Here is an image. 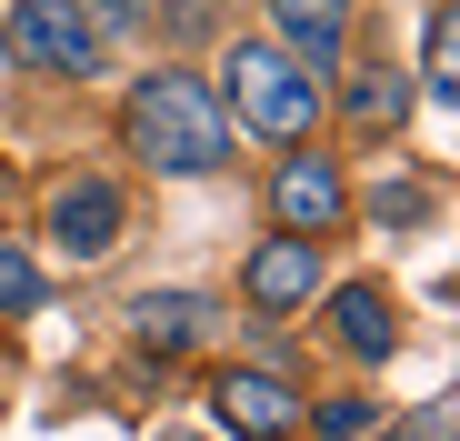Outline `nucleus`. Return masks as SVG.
Masks as SVG:
<instances>
[{"label":"nucleus","mask_w":460,"mask_h":441,"mask_svg":"<svg viewBox=\"0 0 460 441\" xmlns=\"http://www.w3.org/2000/svg\"><path fill=\"white\" fill-rule=\"evenodd\" d=\"M50 231H60L70 261H101V251L120 241V191H111V181H70V191L50 201Z\"/></svg>","instance_id":"nucleus-9"},{"label":"nucleus","mask_w":460,"mask_h":441,"mask_svg":"<svg viewBox=\"0 0 460 441\" xmlns=\"http://www.w3.org/2000/svg\"><path fill=\"white\" fill-rule=\"evenodd\" d=\"M321 431H331V441H370V431H380V411L350 392V401H321Z\"/></svg>","instance_id":"nucleus-15"},{"label":"nucleus","mask_w":460,"mask_h":441,"mask_svg":"<svg viewBox=\"0 0 460 441\" xmlns=\"http://www.w3.org/2000/svg\"><path fill=\"white\" fill-rule=\"evenodd\" d=\"M40 302V271H31V251L21 241H0V311H31Z\"/></svg>","instance_id":"nucleus-14"},{"label":"nucleus","mask_w":460,"mask_h":441,"mask_svg":"<svg viewBox=\"0 0 460 441\" xmlns=\"http://www.w3.org/2000/svg\"><path fill=\"white\" fill-rule=\"evenodd\" d=\"M81 11H91V31H130V21L150 11V0H81Z\"/></svg>","instance_id":"nucleus-17"},{"label":"nucleus","mask_w":460,"mask_h":441,"mask_svg":"<svg viewBox=\"0 0 460 441\" xmlns=\"http://www.w3.org/2000/svg\"><path fill=\"white\" fill-rule=\"evenodd\" d=\"M420 91H430V101L460 91V21H450V11H430V31H420Z\"/></svg>","instance_id":"nucleus-12"},{"label":"nucleus","mask_w":460,"mask_h":441,"mask_svg":"<svg viewBox=\"0 0 460 441\" xmlns=\"http://www.w3.org/2000/svg\"><path fill=\"white\" fill-rule=\"evenodd\" d=\"M270 211H280V231H300V241H331V231H341V211H350V181H341V161H321V151L280 161V181H270Z\"/></svg>","instance_id":"nucleus-5"},{"label":"nucleus","mask_w":460,"mask_h":441,"mask_svg":"<svg viewBox=\"0 0 460 441\" xmlns=\"http://www.w3.org/2000/svg\"><path fill=\"white\" fill-rule=\"evenodd\" d=\"M210 421L230 441H290L300 431V392L280 372H261V361H241V372H220L210 382Z\"/></svg>","instance_id":"nucleus-4"},{"label":"nucleus","mask_w":460,"mask_h":441,"mask_svg":"<svg viewBox=\"0 0 460 441\" xmlns=\"http://www.w3.org/2000/svg\"><path fill=\"white\" fill-rule=\"evenodd\" d=\"M331 331H341L350 361H391V351H401V311H391L380 281H341V291H331Z\"/></svg>","instance_id":"nucleus-8"},{"label":"nucleus","mask_w":460,"mask_h":441,"mask_svg":"<svg viewBox=\"0 0 460 441\" xmlns=\"http://www.w3.org/2000/svg\"><path fill=\"white\" fill-rule=\"evenodd\" d=\"M210 302L200 291H140L130 302V331H140V351H190V341H210Z\"/></svg>","instance_id":"nucleus-10"},{"label":"nucleus","mask_w":460,"mask_h":441,"mask_svg":"<svg viewBox=\"0 0 460 441\" xmlns=\"http://www.w3.org/2000/svg\"><path fill=\"white\" fill-rule=\"evenodd\" d=\"M130 151L150 171H171V181H200L230 161V111L210 81H190V70H150V81L130 91Z\"/></svg>","instance_id":"nucleus-1"},{"label":"nucleus","mask_w":460,"mask_h":441,"mask_svg":"<svg viewBox=\"0 0 460 441\" xmlns=\"http://www.w3.org/2000/svg\"><path fill=\"white\" fill-rule=\"evenodd\" d=\"M350 121H360V130H401V121H411V91H401L391 60H380V70H350Z\"/></svg>","instance_id":"nucleus-11"},{"label":"nucleus","mask_w":460,"mask_h":441,"mask_svg":"<svg viewBox=\"0 0 460 441\" xmlns=\"http://www.w3.org/2000/svg\"><path fill=\"white\" fill-rule=\"evenodd\" d=\"M370 220H380V231H391V220L411 231V220H430V191H420V181H380V191H370Z\"/></svg>","instance_id":"nucleus-13"},{"label":"nucleus","mask_w":460,"mask_h":441,"mask_svg":"<svg viewBox=\"0 0 460 441\" xmlns=\"http://www.w3.org/2000/svg\"><path fill=\"white\" fill-rule=\"evenodd\" d=\"M220 111H241L261 140H300V130L321 121V81L280 40H230V101Z\"/></svg>","instance_id":"nucleus-2"},{"label":"nucleus","mask_w":460,"mask_h":441,"mask_svg":"<svg viewBox=\"0 0 460 441\" xmlns=\"http://www.w3.org/2000/svg\"><path fill=\"white\" fill-rule=\"evenodd\" d=\"M370 441H450V401H430L411 431H370Z\"/></svg>","instance_id":"nucleus-16"},{"label":"nucleus","mask_w":460,"mask_h":441,"mask_svg":"<svg viewBox=\"0 0 460 441\" xmlns=\"http://www.w3.org/2000/svg\"><path fill=\"white\" fill-rule=\"evenodd\" d=\"M241 291H251V311H300V302L321 291V241H300V231L261 241L251 271H241Z\"/></svg>","instance_id":"nucleus-6"},{"label":"nucleus","mask_w":460,"mask_h":441,"mask_svg":"<svg viewBox=\"0 0 460 441\" xmlns=\"http://www.w3.org/2000/svg\"><path fill=\"white\" fill-rule=\"evenodd\" d=\"M11 60H31V70H50V81H91L101 70V31H91V11L81 0H11Z\"/></svg>","instance_id":"nucleus-3"},{"label":"nucleus","mask_w":460,"mask_h":441,"mask_svg":"<svg viewBox=\"0 0 460 441\" xmlns=\"http://www.w3.org/2000/svg\"><path fill=\"white\" fill-rule=\"evenodd\" d=\"M270 31L321 81V70H341V50H350V0H270Z\"/></svg>","instance_id":"nucleus-7"},{"label":"nucleus","mask_w":460,"mask_h":441,"mask_svg":"<svg viewBox=\"0 0 460 441\" xmlns=\"http://www.w3.org/2000/svg\"><path fill=\"white\" fill-rule=\"evenodd\" d=\"M171 31H210V0H181V11H171Z\"/></svg>","instance_id":"nucleus-18"}]
</instances>
